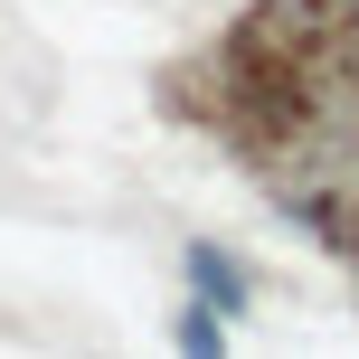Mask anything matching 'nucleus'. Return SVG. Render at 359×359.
<instances>
[{
	"label": "nucleus",
	"mask_w": 359,
	"mask_h": 359,
	"mask_svg": "<svg viewBox=\"0 0 359 359\" xmlns=\"http://www.w3.org/2000/svg\"><path fill=\"white\" fill-rule=\"evenodd\" d=\"M189 274L208 284V303H217V312H246V274H236L217 246H189Z\"/></svg>",
	"instance_id": "obj_1"
},
{
	"label": "nucleus",
	"mask_w": 359,
	"mask_h": 359,
	"mask_svg": "<svg viewBox=\"0 0 359 359\" xmlns=\"http://www.w3.org/2000/svg\"><path fill=\"white\" fill-rule=\"evenodd\" d=\"M170 341H180V350H227V331H217V303H189Z\"/></svg>",
	"instance_id": "obj_2"
}]
</instances>
